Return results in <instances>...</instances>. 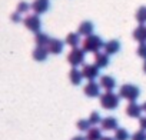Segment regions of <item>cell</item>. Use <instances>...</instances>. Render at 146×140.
Wrapping results in <instances>:
<instances>
[{"label":"cell","instance_id":"obj_1","mask_svg":"<svg viewBox=\"0 0 146 140\" xmlns=\"http://www.w3.org/2000/svg\"><path fill=\"white\" fill-rule=\"evenodd\" d=\"M103 47H105V42L96 34H90V36L85 37V40L82 42V49L85 50V53H95L96 54Z\"/></svg>","mask_w":146,"mask_h":140},{"label":"cell","instance_id":"obj_2","mask_svg":"<svg viewBox=\"0 0 146 140\" xmlns=\"http://www.w3.org/2000/svg\"><path fill=\"white\" fill-rule=\"evenodd\" d=\"M119 94H115L113 92H105L100 94V106L106 110H113L119 106Z\"/></svg>","mask_w":146,"mask_h":140},{"label":"cell","instance_id":"obj_3","mask_svg":"<svg viewBox=\"0 0 146 140\" xmlns=\"http://www.w3.org/2000/svg\"><path fill=\"white\" fill-rule=\"evenodd\" d=\"M139 94H140V90L135 85H129L127 83V85H123L119 89V97H122L125 100H129V102H136Z\"/></svg>","mask_w":146,"mask_h":140},{"label":"cell","instance_id":"obj_4","mask_svg":"<svg viewBox=\"0 0 146 140\" xmlns=\"http://www.w3.org/2000/svg\"><path fill=\"white\" fill-rule=\"evenodd\" d=\"M23 24L27 30L33 32V33H39L40 29H42V20L39 17V15H27L25 19H23Z\"/></svg>","mask_w":146,"mask_h":140},{"label":"cell","instance_id":"obj_5","mask_svg":"<svg viewBox=\"0 0 146 140\" xmlns=\"http://www.w3.org/2000/svg\"><path fill=\"white\" fill-rule=\"evenodd\" d=\"M67 61L72 64V67H78L85 63V50L83 49H72L70 53L67 54Z\"/></svg>","mask_w":146,"mask_h":140},{"label":"cell","instance_id":"obj_6","mask_svg":"<svg viewBox=\"0 0 146 140\" xmlns=\"http://www.w3.org/2000/svg\"><path fill=\"white\" fill-rule=\"evenodd\" d=\"M82 75H83V79H86L89 82H93L99 76V67L96 64H83Z\"/></svg>","mask_w":146,"mask_h":140},{"label":"cell","instance_id":"obj_7","mask_svg":"<svg viewBox=\"0 0 146 140\" xmlns=\"http://www.w3.org/2000/svg\"><path fill=\"white\" fill-rule=\"evenodd\" d=\"M49 7H50L49 0H33L32 3V10L35 15H43L49 10Z\"/></svg>","mask_w":146,"mask_h":140},{"label":"cell","instance_id":"obj_8","mask_svg":"<svg viewBox=\"0 0 146 140\" xmlns=\"http://www.w3.org/2000/svg\"><path fill=\"white\" fill-rule=\"evenodd\" d=\"M63 47H64V43L59 39H50V42L46 46V49L50 54H60L63 52Z\"/></svg>","mask_w":146,"mask_h":140},{"label":"cell","instance_id":"obj_9","mask_svg":"<svg viewBox=\"0 0 146 140\" xmlns=\"http://www.w3.org/2000/svg\"><path fill=\"white\" fill-rule=\"evenodd\" d=\"M83 92H85V94L88 97H100V85L96 83L95 80L93 82H89L85 86Z\"/></svg>","mask_w":146,"mask_h":140},{"label":"cell","instance_id":"obj_10","mask_svg":"<svg viewBox=\"0 0 146 140\" xmlns=\"http://www.w3.org/2000/svg\"><path fill=\"white\" fill-rule=\"evenodd\" d=\"M69 79H70V83L73 86H79L83 80V75H82V70L73 67L70 72H69Z\"/></svg>","mask_w":146,"mask_h":140},{"label":"cell","instance_id":"obj_11","mask_svg":"<svg viewBox=\"0 0 146 140\" xmlns=\"http://www.w3.org/2000/svg\"><path fill=\"white\" fill-rule=\"evenodd\" d=\"M126 114L132 119H136V117H140L142 114V106H139L137 103L135 102H130L126 107Z\"/></svg>","mask_w":146,"mask_h":140},{"label":"cell","instance_id":"obj_12","mask_svg":"<svg viewBox=\"0 0 146 140\" xmlns=\"http://www.w3.org/2000/svg\"><path fill=\"white\" fill-rule=\"evenodd\" d=\"M93 23L92 22H82L80 24H79V27H78V33L80 34V36H85V37H88V36H90V34H93Z\"/></svg>","mask_w":146,"mask_h":140},{"label":"cell","instance_id":"obj_13","mask_svg":"<svg viewBox=\"0 0 146 140\" xmlns=\"http://www.w3.org/2000/svg\"><path fill=\"white\" fill-rule=\"evenodd\" d=\"M100 127H102V130H108V131L116 130V129H117V120H116L115 117H112V116L105 117V119H102V122H100Z\"/></svg>","mask_w":146,"mask_h":140},{"label":"cell","instance_id":"obj_14","mask_svg":"<svg viewBox=\"0 0 146 140\" xmlns=\"http://www.w3.org/2000/svg\"><path fill=\"white\" fill-rule=\"evenodd\" d=\"M103 50H105V53H106L108 56H110V54H116V53L120 50V43H119L117 40H109V42L105 43Z\"/></svg>","mask_w":146,"mask_h":140},{"label":"cell","instance_id":"obj_15","mask_svg":"<svg viewBox=\"0 0 146 140\" xmlns=\"http://www.w3.org/2000/svg\"><path fill=\"white\" fill-rule=\"evenodd\" d=\"M99 85H100V87L105 89L106 92H112V90L115 89V86H116V82H115V79H113L112 76H102Z\"/></svg>","mask_w":146,"mask_h":140},{"label":"cell","instance_id":"obj_16","mask_svg":"<svg viewBox=\"0 0 146 140\" xmlns=\"http://www.w3.org/2000/svg\"><path fill=\"white\" fill-rule=\"evenodd\" d=\"M133 39L139 43H146V24H139L133 30Z\"/></svg>","mask_w":146,"mask_h":140},{"label":"cell","instance_id":"obj_17","mask_svg":"<svg viewBox=\"0 0 146 140\" xmlns=\"http://www.w3.org/2000/svg\"><path fill=\"white\" fill-rule=\"evenodd\" d=\"M95 64L99 67V69H105L108 64H109V56L106 53H102V52H98L95 54Z\"/></svg>","mask_w":146,"mask_h":140},{"label":"cell","instance_id":"obj_18","mask_svg":"<svg viewBox=\"0 0 146 140\" xmlns=\"http://www.w3.org/2000/svg\"><path fill=\"white\" fill-rule=\"evenodd\" d=\"M49 56V52L46 47H40V46H36V49L33 50V59L36 61H44Z\"/></svg>","mask_w":146,"mask_h":140},{"label":"cell","instance_id":"obj_19","mask_svg":"<svg viewBox=\"0 0 146 140\" xmlns=\"http://www.w3.org/2000/svg\"><path fill=\"white\" fill-rule=\"evenodd\" d=\"M80 43V34L79 33H69L66 36V44L70 46L72 49H76Z\"/></svg>","mask_w":146,"mask_h":140},{"label":"cell","instance_id":"obj_20","mask_svg":"<svg viewBox=\"0 0 146 140\" xmlns=\"http://www.w3.org/2000/svg\"><path fill=\"white\" fill-rule=\"evenodd\" d=\"M86 140H102V131H100V129L99 127H90L88 131H86Z\"/></svg>","mask_w":146,"mask_h":140},{"label":"cell","instance_id":"obj_21","mask_svg":"<svg viewBox=\"0 0 146 140\" xmlns=\"http://www.w3.org/2000/svg\"><path fill=\"white\" fill-rule=\"evenodd\" d=\"M35 42H36V46L46 47V46H47V43L50 42V37H49L46 33L39 32V33H36V36H35Z\"/></svg>","mask_w":146,"mask_h":140},{"label":"cell","instance_id":"obj_22","mask_svg":"<svg viewBox=\"0 0 146 140\" xmlns=\"http://www.w3.org/2000/svg\"><path fill=\"white\" fill-rule=\"evenodd\" d=\"M129 139H130V134L126 129L117 127L115 130V140H129Z\"/></svg>","mask_w":146,"mask_h":140},{"label":"cell","instance_id":"obj_23","mask_svg":"<svg viewBox=\"0 0 146 140\" xmlns=\"http://www.w3.org/2000/svg\"><path fill=\"white\" fill-rule=\"evenodd\" d=\"M135 17H136V20H137L139 24H145V23H146V6L139 7Z\"/></svg>","mask_w":146,"mask_h":140},{"label":"cell","instance_id":"obj_24","mask_svg":"<svg viewBox=\"0 0 146 140\" xmlns=\"http://www.w3.org/2000/svg\"><path fill=\"white\" fill-rule=\"evenodd\" d=\"M88 120H89L90 126L93 127V126H96V124H100V122H102V117H100V114H99L98 112H92Z\"/></svg>","mask_w":146,"mask_h":140},{"label":"cell","instance_id":"obj_25","mask_svg":"<svg viewBox=\"0 0 146 140\" xmlns=\"http://www.w3.org/2000/svg\"><path fill=\"white\" fill-rule=\"evenodd\" d=\"M30 9H32V5H29V3H26V2H20V3L17 5V13H20V15L27 13Z\"/></svg>","mask_w":146,"mask_h":140},{"label":"cell","instance_id":"obj_26","mask_svg":"<svg viewBox=\"0 0 146 140\" xmlns=\"http://www.w3.org/2000/svg\"><path fill=\"white\" fill-rule=\"evenodd\" d=\"M90 127H92V126H90V123H89L88 119H82V120L78 122V129L82 130V131H88Z\"/></svg>","mask_w":146,"mask_h":140},{"label":"cell","instance_id":"obj_27","mask_svg":"<svg viewBox=\"0 0 146 140\" xmlns=\"http://www.w3.org/2000/svg\"><path fill=\"white\" fill-rule=\"evenodd\" d=\"M130 140H146V131L145 130H137L130 136Z\"/></svg>","mask_w":146,"mask_h":140},{"label":"cell","instance_id":"obj_28","mask_svg":"<svg viewBox=\"0 0 146 140\" xmlns=\"http://www.w3.org/2000/svg\"><path fill=\"white\" fill-rule=\"evenodd\" d=\"M136 53H137L139 57H142V59L146 60V43H140L139 47H137V50H136Z\"/></svg>","mask_w":146,"mask_h":140},{"label":"cell","instance_id":"obj_29","mask_svg":"<svg viewBox=\"0 0 146 140\" xmlns=\"http://www.w3.org/2000/svg\"><path fill=\"white\" fill-rule=\"evenodd\" d=\"M10 19H12V22H15V23H19V22H22V16H20V13H17V12H16V13H13Z\"/></svg>","mask_w":146,"mask_h":140},{"label":"cell","instance_id":"obj_30","mask_svg":"<svg viewBox=\"0 0 146 140\" xmlns=\"http://www.w3.org/2000/svg\"><path fill=\"white\" fill-rule=\"evenodd\" d=\"M139 126H140V130H145L146 131V116H143V117L139 119Z\"/></svg>","mask_w":146,"mask_h":140},{"label":"cell","instance_id":"obj_31","mask_svg":"<svg viewBox=\"0 0 146 140\" xmlns=\"http://www.w3.org/2000/svg\"><path fill=\"white\" fill-rule=\"evenodd\" d=\"M72 140H86V137H83V136H75Z\"/></svg>","mask_w":146,"mask_h":140},{"label":"cell","instance_id":"obj_32","mask_svg":"<svg viewBox=\"0 0 146 140\" xmlns=\"http://www.w3.org/2000/svg\"><path fill=\"white\" fill-rule=\"evenodd\" d=\"M102 140H115V137H110V136H103Z\"/></svg>","mask_w":146,"mask_h":140},{"label":"cell","instance_id":"obj_33","mask_svg":"<svg viewBox=\"0 0 146 140\" xmlns=\"http://www.w3.org/2000/svg\"><path fill=\"white\" fill-rule=\"evenodd\" d=\"M142 112H145V113H146V102L142 104Z\"/></svg>","mask_w":146,"mask_h":140},{"label":"cell","instance_id":"obj_34","mask_svg":"<svg viewBox=\"0 0 146 140\" xmlns=\"http://www.w3.org/2000/svg\"><path fill=\"white\" fill-rule=\"evenodd\" d=\"M143 72L146 73V60H145V63H143Z\"/></svg>","mask_w":146,"mask_h":140}]
</instances>
